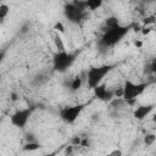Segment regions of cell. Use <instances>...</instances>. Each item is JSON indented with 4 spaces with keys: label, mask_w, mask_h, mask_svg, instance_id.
Instances as JSON below:
<instances>
[{
    "label": "cell",
    "mask_w": 156,
    "mask_h": 156,
    "mask_svg": "<svg viewBox=\"0 0 156 156\" xmlns=\"http://www.w3.org/2000/svg\"><path fill=\"white\" fill-rule=\"evenodd\" d=\"M129 29H130L129 26H122L119 23L116 26H112L110 28H106L104 30L102 37L99 40V45L101 48H105V49L117 45L128 34Z\"/></svg>",
    "instance_id": "cell-1"
},
{
    "label": "cell",
    "mask_w": 156,
    "mask_h": 156,
    "mask_svg": "<svg viewBox=\"0 0 156 156\" xmlns=\"http://www.w3.org/2000/svg\"><path fill=\"white\" fill-rule=\"evenodd\" d=\"M113 65H100V66H91L85 74L87 85L89 89H94L101 83H104L105 77L113 69Z\"/></svg>",
    "instance_id": "cell-2"
},
{
    "label": "cell",
    "mask_w": 156,
    "mask_h": 156,
    "mask_svg": "<svg viewBox=\"0 0 156 156\" xmlns=\"http://www.w3.org/2000/svg\"><path fill=\"white\" fill-rule=\"evenodd\" d=\"M146 88H147V83H134L129 79H126L122 85L123 89L122 99L129 104H133L136 100V98L145 91Z\"/></svg>",
    "instance_id": "cell-3"
},
{
    "label": "cell",
    "mask_w": 156,
    "mask_h": 156,
    "mask_svg": "<svg viewBox=\"0 0 156 156\" xmlns=\"http://www.w3.org/2000/svg\"><path fill=\"white\" fill-rule=\"evenodd\" d=\"M76 57H77L76 52H68V51L57 52L56 51L52 56V68L56 72L63 73L74 63Z\"/></svg>",
    "instance_id": "cell-4"
},
{
    "label": "cell",
    "mask_w": 156,
    "mask_h": 156,
    "mask_svg": "<svg viewBox=\"0 0 156 156\" xmlns=\"http://www.w3.org/2000/svg\"><path fill=\"white\" fill-rule=\"evenodd\" d=\"M85 0L84 1H73L68 2L63 7V12L66 18L72 23H79L85 16Z\"/></svg>",
    "instance_id": "cell-5"
},
{
    "label": "cell",
    "mask_w": 156,
    "mask_h": 156,
    "mask_svg": "<svg viewBox=\"0 0 156 156\" xmlns=\"http://www.w3.org/2000/svg\"><path fill=\"white\" fill-rule=\"evenodd\" d=\"M84 110V105L83 104H77V105H72V106H65L60 110V118L67 123V124H72L74 123L78 117L80 116V113Z\"/></svg>",
    "instance_id": "cell-6"
},
{
    "label": "cell",
    "mask_w": 156,
    "mask_h": 156,
    "mask_svg": "<svg viewBox=\"0 0 156 156\" xmlns=\"http://www.w3.org/2000/svg\"><path fill=\"white\" fill-rule=\"evenodd\" d=\"M32 116V108H20L10 116V123L16 128H24Z\"/></svg>",
    "instance_id": "cell-7"
},
{
    "label": "cell",
    "mask_w": 156,
    "mask_h": 156,
    "mask_svg": "<svg viewBox=\"0 0 156 156\" xmlns=\"http://www.w3.org/2000/svg\"><path fill=\"white\" fill-rule=\"evenodd\" d=\"M93 91H94L95 98L99 99V100H101V101H104V102H110V101H112L113 98H115L113 90L108 89L105 83H101L100 85H98L96 88H94Z\"/></svg>",
    "instance_id": "cell-8"
},
{
    "label": "cell",
    "mask_w": 156,
    "mask_h": 156,
    "mask_svg": "<svg viewBox=\"0 0 156 156\" xmlns=\"http://www.w3.org/2000/svg\"><path fill=\"white\" fill-rule=\"evenodd\" d=\"M154 108H155V105H154V104L139 105V106L134 110V112H133V117H134L135 119L141 121V119L146 118V117H147V116L154 111Z\"/></svg>",
    "instance_id": "cell-9"
},
{
    "label": "cell",
    "mask_w": 156,
    "mask_h": 156,
    "mask_svg": "<svg viewBox=\"0 0 156 156\" xmlns=\"http://www.w3.org/2000/svg\"><path fill=\"white\" fill-rule=\"evenodd\" d=\"M52 41H54V44H55V48H56V51H57V52L66 51L63 40H62L61 35H60L57 32H54V33H52Z\"/></svg>",
    "instance_id": "cell-10"
},
{
    "label": "cell",
    "mask_w": 156,
    "mask_h": 156,
    "mask_svg": "<svg viewBox=\"0 0 156 156\" xmlns=\"http://www.w3.org/2000/svg\"><path fill=\"white\" fill-rule=\"evenodd\" d=\"M41 149V144L38 143V141H28L23 146H22V151H26V152H32V151H37Z\"/></svg>",
    "instance_id": "cell-11"
},
{
    "label": "cell",
    "mask_w": 156,
    "mask_h": 156,
    "mask_svg": "<svg viewBox=\"0 0 156 156\" xmlns=\"http://www.w3.org/2000/svg\"><path fill=\"white\" fill-rule=\"evenodd\" d=\"M83 80H84V78H82L80 76H76V77L72 79V82H71V85H69L71 90H72V91L79 90L80 87L83 85Z\"/></svg>",
    "instance_id": "cell-12"
},
{
    "label": "cell",
    "mask_w": 156,
    "mask_h": 156,
    "mask_svg": "<svg viewBox=\"0 0 156 156\" xmlns=\"http://www.w3.org/2000/svg\"><path fill=\"white\" fill-rule=\"evenodd\" d=\"M101 6H102V1L101 0H85V7H87V10L89 9L90 11H94V10H98Z\"/></svg>",
    "instance_id": "cell-13"
},
{
    "label": "cell",
    "mask_w": 156,
    "mask_h": 156,
    "mask_svg": "<svg viewBox=\"0 0 156 156\" xmlns=\"http://www.w3.org/2000/svg\"><path fill=\"white\" fill-rule=\"evenodd\" d=\"M10 12V6L7 4H0V20H5Z\"/></svg>",
    "instance_id": "cell-14"
},
{
    "label": "cell",
    "mask_w": 156,
    "mask_h": 156,
    "mask_svg": "<svg viewBox=\"0 0 156 156\" xmlns=\"http://www.w3.org/2000/svg\"><path fill=\"white\" fill-rule=\"evenodd\" d=\"M155 140H156V135H155L154 133L146 134V135L144 136V144H145L146 146H151V145L155 143Z\"/></svg>",
    "instance_id": "cell-15"
},
{
    "label": "cell",
    "mask_w": 156,
    "mask_h": 156,
    "mask_svg": "<svg viewBox=\"0 0 156 156\" xmlns=\"http://www.w3.org/2000/svg\"><path fill=\"white\" fill-rule=\"evenodd\" d=\"M54 29H55V32H57L58 34H60V33H65V26L62 24V22H56L55 26H54Z\"/></svg>",
    "instance_id": "cell-16"
},
{
    "label": "cell",
    "mask_w": 156,
    "mask_h": 156,
    "mask_svg": "<svg viewBox=\"0 0 156 156\" xmlns=\"http://www.w3.org/2000/svg\"><path fill=\"white\" fill-rule=\"evenodd\" d=\"M107 156H123V152L119 149H113L112 151H110L107 154Z\"/></svg>",
    "instance_id": "cell-17"
},
{
    "label": "cell",
    "mask_w": 156,
    "mask_h": 156,
    "mask_svg": "<svg viewBox=\"0 0 156 156\" xmlns=\"http://www.w3.org/2000/svg\"><path fill=\"white\" fill-rule=\"evenodd\" d=\"M113 95H115V98H122V95H123V89H122V87L115 89V90H113Z\"/></svg>",
    "instance_id": "cell-18"
},
{
    "label": "cell",
    "mask_w": 156,
    "mask_h": 156,
    "mask_svg": "<svg viewBox=\"0 0 156 156\" xmlns=\"http://www.w3.org/2000/svg\"><path fill=\"white\" fill-rule=\"evenodd\" d=\"M80 141H82V139H80L79 136H73V138H72V146H78V145H80Z\"/></svg>",
    "instance_id": "cell-19"
},
{
    "label": "cell",
    "mask_w": 156,
    "mask_h": 156,
    "mask_svg": "<svg viewBox=\"0 0 156 156\" xmlns=\"http://www.w3.org/2000/svg\"><path fill=\"white\" fill-rule=\"evenodd\" d=\"M155 22V16H150V17H146L145 21H144V24H149V23H154Z\"/></svg>",
    "instance_id": "cell-20"
},
{
    "label": "cell",
    "mask_w": 156,
    "mask_h": 156,
    "mask_svg": "<svg viewBox=\"0 0 156 156\" xmlns=\"http://www.w3.org/2000/svg\"><path fill=\"white\" fill-rule=\"evenodd\" d=\"M150 30H151V29H150V27H146V28L144 27V28H143V33H144V34H149V33H150Z\"/></svg>",
    "instance_id": "cell-21"
},
{
    "label": "cell",
    "mask_w": 156,
    "mask_h": 156,
    "mask_svg": "<svg viewBox=\"0 0 156 156\" xmlns=\"http://www.w3.org/2000/svg\"><path fill=\"white\" fill-rule=\"evenodd\" d=\"M4 57H5V51H0V65L4 61Z\"/></svg>",
    "instance_id": "cell-22"
},
{
    "label": "cell",
    "mask_w": 156,
    "mask_h": 156,
    "mask_svg": "<svg viewBox=\"0 0 156 156\" xmlns=\"http://www.w3.org/2000/svg\"><path fill=\"white\" fill-rule=\"evenodd\" d=\"M11 100H12V101H16V100H17V95H16L15 93L11 94Z\"/></svg>",
    "instance_id": "cell-23"
},
{
    "label": "cell",
    "mask_w": 156,
    "mask_h": 156,
    "mask_svg": "<svg viewBox=\"0 0 156 156\" xmlns=\"http://www.w3.org/2000/svg\"><path fill=\"white\" fill-rule=\"evenodd\" d=\"M44 156H56V152H50V154H46Z\"/></svg>",
    "instance_id": "cell-24"
},
{
    "label": "cell",
    "mask_w": 156,
    "mask_h": 156,
    "mask_svg": "<svg viewBox=\"0 0 156 156\" xmlns=\"http://www.w3.org/2000/svg\"><path fill=\"white\" fill-rule=\"evenodd\" d=\"M135 46L140 48V46H141V41H135Z\"/></svg>",
    "instance_id": "cell-25"
}]
</instances>
